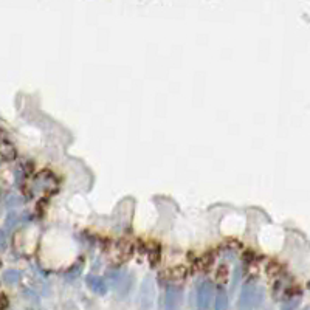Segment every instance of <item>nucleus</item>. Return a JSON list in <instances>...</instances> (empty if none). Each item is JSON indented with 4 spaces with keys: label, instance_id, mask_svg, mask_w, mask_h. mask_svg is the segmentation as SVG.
<instances>
[{
    "label": "nucleus",
    "instance_id": "7",
    "mask_svg": "<svg viewBox=\"0 0 310 310\" xmlns=\"http://www.w3.org/2000/svg\"><path fill=\"white\" fill-rule=\"evenodd\" d=\"M47 203H48V200H47V197H44L42 200H39L38 205H36V211H39V216H44V213L47 210Z\"/></svg>",
    "mask_w": 310,
    "mask_h": 310
},
{
    "label": "nucleus",
    "instance_id": "6",
    "mask_svg": "<svg viewBox=\"0 0 310 310\" xmlns=\"http://www.w3.org/2000/svg\"><path fill=\"white\" fill-rule=\"evenodd\" d=\"M242 261H244V264L248 265V267L253 265V264H256V262H258V254H256V251L251 250V248L245 250V251H244V256H242Z\"/></svg>",
    "mask_w": 310,
    "mask_h": 310
},
{
    "label": "nucleus",
    "instance_id": "2",
    "mask_svg": "<svg viewBox=\"0 0 310 310\" xmlns=\"http://www.w3.org/2000/svg\"><path fill=\"white\" fill-rule=\"evenodd\" d=\"M217 248H208L206 251H203L200 256H197L191 265H189V271L192 273H208L213 265H214V261H216V256H217Z\"/></svg>",
    "mask_w": 310,
    "mask_h": 310
},
{
    "label": "nucleus",
    "instance_id": "9",
    "mask_svg": "<svg viewBox=\"0 0 310 310\" xmlns=\"http://www.w3.org/2000/svg\"><path fill=\"white\" fill-rule=\"evenodd\" d=\"M0 267H2V261H0Z\"/></svg>",
    "mask_w": 310,
    "mask_h": 310
},
{
    "label": "nucleus",
    "instance_id": "8",
    "mask_svg": "<svg viewBox=\"0 0 310 310\" xmlns=\"http://www.w3.org/2000/svg\"><path fill=\"white\" fill-rule=\"evenodd\" d=\"M10 307V299L5 293L0 291V310H7Z\"/></svg>",
    "mask_w": 310,
    "mask_h": 310
},
{
    "label": "nucleus",
    "instance_id": "5",
    "mask_svg": "<svg viewBox=\"0 0 310 310\" xmlns=\"http://www.w3.org/2000/svg\"><path fill=\"white\" fill-rule=\"evenodd\" d=\"M228 279H230V268L225 264L219 265L214 271V282L219 285H225Z\"/></svg>",
    "mask_w": 310,
    "mask_h": 310
},
{
    "label": "nucleus",
    "instance_id": "1",
    "mask_svg": "<svg viewBox=\"0 0 310 310\" xmlns=\"http://www.w3.org/2000/svg\"><path fill=\"white\" fill-rule=\"evenodd\" d=\"M134 251H135V244L131 239L121 238V239L112 242V245H111V259L118 265L124 264L132 258Z\"/></svg>",
    "mask_w": 310,
    "mask_h": 310
},
{
    "label": "nucleus",
    "instance_id": "4",
    "mask_svg": "<svg viewBox=\"0 0 310 310\" xmlns=\"http://www.w3.org/2000/svg\"><path fill=\"white\" fill-rule=\"evenodd\" d=\"M265 273L270 278H279L284 275V265L278 259H270L265 265Z\"/></svg>",
    "mask_w": 310,
    "mask_h": 310
},
{
    "label": "nucleus",
    "instance_id": "3",
    "mask_svg": "<svg viewBox=\"0 0 310 310\" xmlns=\"http://www.w3.org/2000/svg\"><path fill=\"white\" fill-rule=\"evenodd\" d=\"M189 267L186 265H174V267H169V268H165L161 273H160V278H163L168 282H181L185 281L188 276H189Z\"/></svg>",
    "mask_w": 310,
    "mask_h": 310
}]
</instances>
